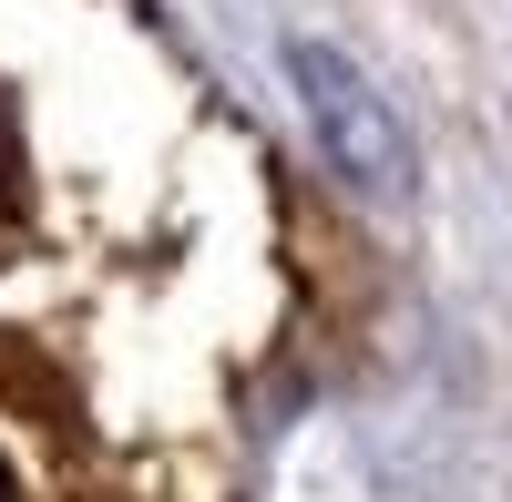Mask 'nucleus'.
<instances>
[{
    "mask_svg": "<svg viewBox=\"0 0 512 502\" xmlns=\"http://www.w3.org/2000/svg\"><path fill=\"white\" fill-rule=\"evenodd\" d=\"M287 82H297V103H308V123H318V144H328L338 175H349L359 195H379V205H410L420 154H410V134H400V113L369 93V72H359L349 52H328V41L297 31V41H287Z\"/></svg>",
    "mask_w": 512,
    "mask_h": 502,
    "instance_id": "1",
    "label": "nucleus"
},
{
    "mask_svg": "<svg viewBox=\"0 0 512 502\" xmlns=\"http://www.w3.org/2000/svg\"><path fill=\"white\" fill-rule=\"evenodd\" d=\"M0 195H11V113H0Z\"/></svg>",
    "mask_w": 512,
    "mask_h": 502,
    "instance_id": "2",
    "label": "nucleus"
},
{
    "mask_svg": "<svg viewBox=\"0 0 512 502\" xmlns=\"http://www.w3.org/2000/svg\"><path fill=\"white\" fill-rule=\"evenodd\" d=\"M0 502H21V472H11V451H0Z\"/></svg>",
    "mask_w": 512,
    "mask_h": 502,
    "instance_id": "3",
    "label": "nucleus"
}]
</instances>
